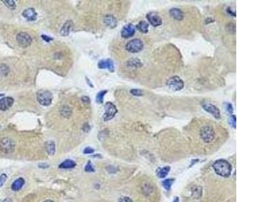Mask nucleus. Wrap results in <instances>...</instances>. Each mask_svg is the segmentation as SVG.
<instances>
[{"label":"nucleus","instance_id":"f257e3e1","mask_svg":"<svg viewBox=\"0 0 270 202\" xmlns=\"http://www.w3.org/2000/svg\"><path fill=\"white\" fill-rule=\"evenodd\" d=\"M213 168L216 174L222 177H228L232 170L230 162L224 159L216 160L213 164Z\"/></svg>","mask_w":270,"mask_h":202},{"label":"nucleus","instance_id":"f03ea898","mask_svg":"<svg viewBox=\"0 0 270 202\" xmlns=\"http://www.w3.org/2000/svg\"><path fill=\"white\" fill-rule=\"evenodd\" d=\"M200 137L205 143H211L215 138V132L212 126L204 125L200 129Z\"/></svg>","mask_w":270,"mask_h":202},{"label":"nucleus","instance_id":"7ed1b4c3","mask_svg":"<svg viewBox=\"0 0 270 202\" xmlns=\"http://www.w3.org/2000/svg\"><path fill=\"white\" fill-rule=\"evenodd\" d=\"M144 44L141 39L135 38L126 43V49L132 53H138L143 49Z\"/></svg>","mask_w":270,"mask_h":202},{"label":"nucleus","instance_id":"20e7f679","mask_svg":"<svg viewBox=\"0 0 270 202\" xmlns=\"http://www.w3.org/2000/svg\"><path fill=\"white\" fill-rule=\"evenodd\" d=\"M38 102L43 106H49L52 102V94L49 90H41L37 94Z\"/></svg>","mask_w":270,"mask_h":202},{"label":"nucleus","instance_id":"39448f33","mask_svg":"<svg viewBox=\"0 0 270 202\" xmlns=\"http://www.w3.org/2000/svg\"><path fill=\"white\" fill-rule=\"evenodd\" d=\"M166 84L169 88L174 91L181 90L184 87V83L183 80L180 78L176 76L170 78L167 81Z\"/></svg>","mask_w":270,"mask_h":202},{"label":"nucleus","instance_id":"423d86ee","mask_svg":"<svg viewBox=\"0 0 270 202\" xmlns=\"http://www.w3.org/2000/svg\"><path fill=\"white\" fill-rule=\"evenodd\" d=\"M118 113V109L116 106H115L112 102H108L105 105V113L104 114V120L105 121H108L115 117Z\"/></svg>","mask_w":270,"mask_h":202},{"label":"nucleus","instance_id":"0eeeda50","mask_svg":"<svg viewBox=\"0 0 270 202\" xmlns=\"http://www.w3.org/2000/svg\"><path fill=\"white\" fill-rule=\"evenodd\" d=\"M14 142L9 137H3L0 141V147L2 151L6 154L12 152L14 150Z\"/></svg>","mask_w":270,"mask_h":202},{"label":"nucleus","instance_id":"6e6552de","mask_svg":"<svg viewBox=\"0 0 270 202\" xmlns=\"http://www.w3.org/2000/svg\"><path fill=\"white\" fill-rule=\"evenodd\" d=\"M16 41L20 46L25 48V47H28L31 45L33 39L28 33H20L16 37Z\"/></svg>","mask_w":270,"mask_h":202},{"label":"nucleus","instance_id":"1a4fd4ad","mask_svg":"<svg viewBox=\"0 0 270 202\" xmlns=\"http://www.w3.org/2000/svg\"><path fill=\"white\" fill-rule=\"evenodd\" d=\"M202 107L206 112L212 114L216 119H220L221 117L220 109L214 105L209 103V102H205L202 105Z\"/></svg>","mask_w":270,"mask_h":202},{"label":"nucleus","instance_id":"9d476101","mask_svg":"<svg viewBox=\"0 0 270 202\" xmlns=\"http://www.w3.org/2000/svg\"><path fill=\"white\" fill-rule=\"evenodd\" d=\"M149 22L154 27L160 26L162 25L161 18L156 12H150L147 15Z\"/></svg>","mask_w":270,"mask_h":202},{"label":"nucleus","instance_id":"9b49d317","mask_svg":"<svg viewBox=\"0 0 270 202\" xmlns=\"http://www.w3.org/2000/svg\"><path fill=\"white\" fill-rule=\"evenodd\" d=\"M136 32V28L132 25V24H128L123 27V29L121 32L122 37L124 38H128L132 37Z\"/></svg>","mask_w":270,"mask_h":202},{"label":"nucleus","instance_id":"f8f14e48","mask_svg":"<svg viewBox=\"0 0 270 202\" xmlns=\"http://www.w3.org/2000/svg\"><path fill=\"white\" fill-rule=\"evenodd\" d=\"M98 67L99 69H107L111 72H114V62L110 59H102V60L99 61L98 63Z\"/></svg>","mask_w":270,"mask_h":202},{"label":"nucleus","instance_id":"ddd939ff","mask_svg":"<svg viewBox=\"0 0 270 202\" xmlns=\"http://www.w3.org/2000/svg\"><path fill=\"white\" fill-rule=\"evenodd\" d=\"M14 100L12 97H4L0 99V110H5L10 109L14 104Z\"/></svg>","mask_w":270,"mask_h":202},{"label":"nucleus","instance_id":"4468645a","mask_svg":"<svg viewBox=\"0 0 270 202\" xmlns=\"http://www.w3.org/2000/svg\"><path fill=\"white\" fill-rule=\"evenodd\" d=\"M37 12L35 11V9L33 7L27 8L26 10H24L22 12V16L25 18L27 20L29 21H34L37 19Z\"/></svg>","mask_w":270,"mask_h":202},{"label":"nucleus","instance_id":"2eb2a0df","mask_svg":"<svg viewBox=\"0 0 270 202\" xmlns=\"http://www.w3.org/2000/svg\"><path fill=\"white\" fill-rule=\"evenodd\" d=\"M170 15L171 16V17L174 19L176 20H182L184 18V13L179 8H172L169 11Z\"/></svg>","mask_w":270,"mask_h":202},{"label":"nucleus","instance_id":"dca6fc26","mask_svg":"<svg viewBox=\"0 0 270 202\" xmlns=\"http://www.w3.org/2000/svg\"><path fill=\"white\" fill-rule=\"evenodd\" d=\"M25 183V181L23 178H18L16 179L11 185V189L14 191H18L21 190Z\"/></svg>","mask_w":270,"mask_h":202},{"label":"nucleus","instance_id":"f3484780","mask_svg":"<svg viewBox=\"0 0 270 202\" xmlns=\"http://www.w3.org/2000/svg\"><path fill=\"white\" fill-rule=\"evenodd\" d=\"M104 22L105 25L110 27L111 29H114L117 26V20L112 15H108L104 18Z\"/></svg>","mask_w":270,"mask_h":202},{"label":"nucleus","instance_id":"a211bd4d","mask_svg":"<svg viewBox=\"0 0 270 202\" xmlns=\"http://www.w3.org/2000/svg\"><path fill=\"white\" fill-rule=\"evenodd\" d=\"M72 22L71 20L67 21L64 25H63V26L62 27L61 30H60V34L63 37H66L70 33L71 29H72Z\"/></svg>","mask_w":270,"mask_h":202},{"label":"nucleus","instance_id":"6ab92c4d","mask_svg":"<svg viewBox=\"0 0 270 202\" xmlns=\"http://www.w3.org/2000/svg\"><path fill=\"white\" fill-rule=\"evenodd\" d=\"M77 166L76 162L74 161L68 159L66 160L65 161H63V162L59 164V168H63V169H72L74 168L75 166Z\"/></svg>","mask_w":270,"mask_h":202},{"label":"nucleus","instance_id":"aec40b11","mask_svg":"<svg viewBox=\"0 0 270 202\" xmlns=\"http://www.w3.org/2000/svg\"><path fill=\"white\" fill-rule=\"evenodd\" d=\"M47 152L49 155L53 156L55 152V144L54 141H47L45 144Z\"/></svg>","mask_w":270,"mask_h":202},{"label":"nucleus","instance_id":"412c9836","mask_svg":"<svg viewBox=\"0 0 270 202\" xmlns=\"http://www.w3.org/2000/svg\"><path fill=\"white\" fill-rule=\"evenodd\" d=\"M149 24L145 20H142L138 24L137 28L141 33L146 34L149 32Z\"/></svg>","mask_w":270,"mask_h":202},{"label":"nucleus","instance_id":"4be33fe9","mask_svg":"<svg viewBox=\"0 0 270 202\" xmlns=\"http://www.w3.org/2000/svg\"><path fill=\"white\" fill-rule=\"evenodd\" d=\"M170 171V166H165L161 168H159L157 171V175L160 178H164L168 175Z\"/></svg>","mask_w":270,"mask_h":202},{"label":"nucleus","instance_id":"5701e85b","mask_svg":"<svg viewBox=\"0 0 270 202\" xmlns=\"http://www.w3.org/2000/svg\"><path fill=\"white\" fill-rule=\"evenodd\" d=\"M107 92H108L107 90H102L97 94L96 102L98 104H102L104 102V97Z\"/></svg>","mask_w":270,"mask_h":202},{"label":"nucleus","instance_id":"b1692460","mask_svg":"<svg viewBox=\"0 0 270 202\" xmlns=\"http://www.w3.org/2000/svg\"><path fill=\"white\" fill-rule=\"evenodd\" d=\"M128 65L132 67H138L142 65L141 61L137 59H132L128 62Z\"/></svg>","mask_w":270,"mask_h":202},{"label":"nucleus","instance_id":"393cba45","mask_svg":"<svg viewBox=\"0 0 270 202\" xmlns=\"http://www.w3.org/2000/svg\"><path fill=\"white\" fill-rule=\"evenodd\" d=\"M2 2L7 8H9L10 10H14L16 8V7L15 2L12 1V0H7V1H5L4 0V1H2Z\"/></svg>","mask_w":270,"mask_h":202},{"label":"nucleus","instance_id":"a878e982","mask_svg":"<svg viewBox=\"0 0 270 202\" xmlns=\"http://www.w3.org/2000/svg\"><path fill=\"white\" fill-rule=\"evenodd\" d=\"M174 180L172 179H166L165 181H164L162 182V184L164 185V187L166 189V190H170V189L171 188V186L173 184Z\"/></svg>","mask_w":270,"mask_h":202},{"label":"nucleus","instance_id":"bb28decb","mask_svg":"<svg viewBox=\"0 0 270 202\" xmlns=\"http://www.w3.org/2000/svg\"><path fill=\"white\" fill-rule=\"evenodd\" d=\"M228 123H229V124L230 125V126H232V128H234V129L236 128V116L234 115V114H232V115L230 116V117L229 118Z\"/></svg>","mask_w":270,"mask_h":202},{"label":"nucleus","instance_id":"cd10ccee","mask_svg":"<svg viewBox=\"0 0 270 202\" xmlns=\"http://www.w3.org/2000/svg\"><path fill=\"white\" fill-rule=\"evenodd\" d=\"M85 171L87 173H93L95 172V168H93V166L92 164V162L91 161H89L88 163L86 165L85 168Z\"/></svg>","mask_w":270,"mask_h":202},{"label":"nucleus","instance_id":"c85d7f7f","mask_svg":"<svg viewBox=\"0 0 270 202\" xmlns=\"http://www.w3.org/2000/svg\"><path fill=\"white\" fill-rule=\"evenodd\" d=\"M224 108H225V110H226V112H227L228 113L232 114L234 109H233V106L231 104L228 103V102H226V103L224 104Z\"/></svg>","mask_w":270,"mask_h":202},{"label":"nucleus","instance_id":"c756f323","mask_svg":"<svg viewBox=\"0 0 270 202\" xmlns=\"http://www.w3.org/2000/svg\"><path fill=\"white\" fill-rule=\"evenodd\" d=\"M130 93L136 97L142 96V94H143L142 93V91L140 89H132L130 90Z\"/></svg>","mask_w":270,"mask_h":202},{"label":"nucleus","instance_id":"7c9ffc66","mask_svg":"<svg viewBox=\"0 0 270 202\" xmlns=\"http://www.w3.org/2000/svg\"><path fill=\"white\" fill-rule=\"evenodd\" d=\"M7 175L4 173L1 174V175H0V187H2L3 184L6 183V181L7 180Z\"/></svg>","mask_w":270,"mask_h":202},{"label":"nucleus","instance_id":"2f4dec72","mask_svg":"<svg viewBox=\"0 0 270 202\" xmlns=\"http://www.w3.org/2000/svg\"><path fill=\"white\" fill-rule=\"evenodd\" d=\"M118 202H133V200L129 198L128 197H121L120 199H119Z\"/></svg>","mask_w":270,"mask_h":202},{"label":"nucleus","instance_id":"473e14b6","mask_svg":"<svg viewBox=\"0 0 270 202\" xmlns=\"http://www.w3.org/2000/svg\"><path fill=\"white\" fill-rule=\"evenodd\" d=\"M94 152H95V150L92 148H91V147L85 148L84 150V151H83V152H84V154H93V153H94Z\"/></svg>","mask_w":270,"mask_h":202},{"label":"nucleus","instance_id":"72a5a7b5","mask_svg":"<svg viewBox=\"0 0 270 202\" xmlns=\"http://www.w3.org/2000/svg\"><path fill=\"white\" fill-rule=\"evenodd\" d=\"M41 38L43 39V41H45V42H49L53 40L52 38H51L48 36H47L45 34H42L41 35Z\"/></svg>","mask_w":270,"mask_h":202},{"label":"nucleus","instance_id":"f704fd0d","mask_svg":"<svg viewBox=\"0 0 270 202\" xmlns=\"http://www.w3.org/2000/svg\"><path fill=\"white\" fill-rule=\"evenodd\" d=\"M81 100L83 102H85V104H89L90 102V99L88 97H82L81 98Z\"/></svg>","mask_w":270,"mask_h":202},{"label":"nucleus","instance_id":"c9c22d12","mask_svg":"<svg viewBox=\"0 0 270 202\" xmlns=\"http://www.w3.org/2000/svg\"><path fill=\"white\" fill-rule=\"evenodd\" d=\"M0 70H1V72L2 73H6V75L7 74V70H8V68H7V66L5 65V67H4V68H3V65H2L1 67H0Z\"/></svg>","mask_w":270,"mask_h":202},{"label":"nucleus","instance_id":"e433bc0d","mask_svg":"<svg viewBox=\"0 0 270 202\" xmlns=\"http://www.w3.org/2000/svg\"><path fill=\"white\" fill-rule=\"evenodd\" d=\"M39 167L41 168H43V169H45V168H48L49 165L47 164H45V163H42V164H39Z\"/></svg>","mask_w":270,"mask_h":202},{"label":"nucleus","instance_id":"4c0bfd02","mask_svg":"<svg viewBox=\"0 0 270 202\" xmlns=\"http://www.w3.org/2000/svg\"><path fill=\"white\" fill-rule=\"evenodd\" d=\"M86 80L87 83H88V84H89V86H90L91 87H92V88H93V86L92 85V84H91V82L89 81V79H88V78H86Z\"/></svg>","mask_w":270,"mask_h":202},{"label":"nucleus","instance_id":"58836bf2","mask_svg":"<svg viewBox=\"0 0 270 202\" xmlns=\"http://www.w3.org/2000/svg\"><path fill=\"white\" fill-rule=\"evenodd\" d=\"M173 202H179V198H178V197H176V199L174 200V201Z\"/></svg>","mask_w":270,"mask_h":202},{"label":"nucleus","instance_id":"ea45409f","mask_svg":"<svg viewBox=\"0 0 270 202\" xmlns=\"http://www.w3.org/2000/svg\"><path fill=\"white\" fill-rule=\"evenodd\" d=\"M43 202H54V201H52V200H47L44 201Z\"/></svg>","mask_w":270,"mask_h":202}]
</instances>
